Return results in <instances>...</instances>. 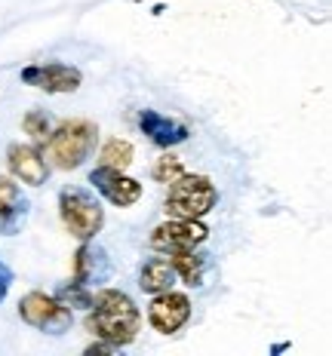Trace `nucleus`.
Instances as JSON below:
<instances>
[{
    "label": "nucleus",
    "mask_w": 332,
    "mask_h": 356,
    "mask_svg": "<svg viewBox=\"0 0 332 356\" xmlns=\"http://www.w3.org/2000/svg\"><path fill=\"white\" fill-rule=\"evenodd\" d=\"M22 80L28 86H37L43 92H74L84 83V74L74 65H62V62H47V65H31V68L22 71Z\"/></svg>",
    "instance_id": "obj_8"
},
{
    "label": "nucleus",
    "mask_w": 332,
    "mask_h": 356,
    "mask_svg": "<svg viewBox=\"0 0 332 356\" xmlns=\"http://www.w3.org/2000/svg\"><path fill=\"white\" fill-rule=\"evenodd\" d=\"M90 184L99 191L105 200H111L114 206H132L142 200V184L136 178L123 175L120 169H108V166H99L90 172Z\"/></svg>",
    "instance_id": "obj_9"
},
{
    "label": "nucleus",
    "mask_w": 332,
    "mask_h": 356,
    "mask_svg": "<svg viewBox=\"0 0 332 356\" xmlns=\"http://www.w3.org/2000/svg\"><path fill=\"white\" fill-rule=\"evenodd\" d=\"M173 283H175V270H173V264H169V258H148L142 264V273H139L142 292L160 295V292H169Z\"/></svg>",
    "instance_id": "obj_14"
},
{
    "label": "nucleus",
    "mask_w": 332,
    "mask_h": 356,
    "mask_svg": "<svg viewBox=\"0 0 332 356\" xmlns=\"http://www.w3.org/2000/svg\"><path fill=\"white\" fill-rule=\"evenodd\" d=\"M216 203L219 191L206 175H182L169 184L166 212L173 218H203L206 212H212Z\"/></svg>",
    "instance_id": "obj_3"
},
{
    "label": "nucleus",
    "mask_w": 332,
    "mask_h": 356,
    "mask_svg": "<svg viewBox=\"0 0 332 356\" xmlns=\"http://www.w3.org/2000/svg\"><path fill=\"white\" fill-rule=\"evenodd\" d=\"M139 126H142V132L148 138H151L157 147H173V145H182L184 138L191 136L188 126L184 123H175L169 120V117L157 114V111H142V117H139Z\"/></svg>",
    "instance_id": "obj_13"
},
{
    "label": "nucleus",
    "mask_w": 332,
    "mask_h": 356,
    "mask_svg": "<svg viewBox=\"0 0 332 356\" xmlns=\"http://www.w3.org/2000/svg\"><path fill=\"white\" fill-rule=\"evenodd\" d=\"M22 129L34 138V142H43L49 136V117L47 111H28L25 120H22Z\"/></svg>",
    "instance_id": "obj_19"
},
{
    "label": "nucleus",
    "mask_w": 332,
    "mask_h": 356,
    "mask_svg": "<svg viewBox=\"0 0 332 356\" xmlns=\"http://www.w3.org/2000/svg\"><path fill=\"white\" fill-rule=\"evenodd\" d=\"M86 329L99 341H111L117 347H127L136 341L142 329V314H139L136 301L120 289H105L95 295L90 316H86Z\"/></svg>",
    "instance_id": "obj_1"
},
{
    "label": "nucleus",
    "mask_w": 332,
    "mask_h": 356,
    "mask_svg": "<svg viewBox=\"0 0 332 356\" xmlns=\"http://www.w3.org/2000/svg\"><path fill=\"white\" fill-rule=\"evenodd\" d=\"M169 264H173L175 277L184 280V286H203V277H206V255H197L194 249L191 252H175V255H169Z\"/></svg>",
    "instance_id": "obj_15"
},
{
    "label": "nucleus",
    "mask_w": 332,
    "mask_h": 356,
    "mask_svg": "<svg viewBox=\"0 0 332 356\" xmlns=\"http://www.w3.org/2000/svg\"><path fill=\"white\" fill-rule=\"evenodd\" d=\"M151 175H154V181H160V184H173L175 178H182V175H184V166H182V160H179V157L166 154V157H160L157 163H154Z\"/></svg>",
    "instance_id": "obj_18"
},
{
    "label": "nucleus",
    "mask_w": 332,
    "mask_h": 356,
    "mask_svg": "<svg viewBox=\"0 0 332 356\" xmlns=\"http://www.w3.org/2000/svg\"><path fill=\"white\" fill-rule=\"evenodd\" d=\"M19 316L22 323H28L37 332H47V335H65L74 323L71 307H65L56 295L47 292H28L19 301Z\"/></svg>",
    "instance_id": "obj_5"
},
{
    "label": "nucleus",
    "mask_w": 332,
    "mask_h": 356,
    "mask_svg": "<svg viewBox=\"0 0 332 356\" xmlns=\"http://www.w3.org/2000/svg\"><path fill=\"white\" fill-rule=\"evenodd\" d=\"M206 225H200V218H173L166 225L154 227L151 234V249L164 252V255H175V252H191L200 243H206Z\"/></svg>",
    "instance_id": "obj_6"
},
{
    "label": "nucleus",
    "mask_w": 332,
    "mask_h": 356,
    "mask_svg": "<svg viewBox=\"0 0 332 356\" xmlns=\"http://www.w3.org/2000/svg\"><path fill=\"white\" fill-rule=\"evenodd\" d=\"M132 163V145L127 138H111V142L102 147V157H99V166H108V169H127Z\"/></svg>",
    "instance_id": "obj_16"
},
{
    "label": "nucleus",
    "mask_w": 332,
    "mask_h": 356,
    "mask_svg": "<svg viewBox=\"0 0 332 356\" xmlns=\"http://www.w3.org/2000/svg\"><path fill=\"white\" fill-rule=\"evenodd\" d=\"M10 286H13V270L3 261H0V301L10 295Z\"/></svg>",
    "instance_id": "obj_20"
},
{
    "label": "nucleus",
    "mask_w": 332,
    "mask_h": 356,
    "mask_svg": "<svg viewBox=\"0 0 332 356\" xmlns=\"http://www.w3.org/2000/svg\"><path fill=\"white\" fill-rule=\"evenodd\" d=\"M95 136H99V129L90 120H65L56 132L43 138V160H47V166L71 172V169L84 166V160L93 154Z\"/></svg>",
    "instance_id": "obj_2"
},
{
    "label": "nucleus",
    "mask_w": 332,
    "mask_h": 356,
    "mask_svg": "<svg viewBox=\"0 0 332 356\" xmlns=\"http://www.w3.org/2000/svg\"><path fill=\"white\" fill-rule=\"evenodd\" d=\"M58 215H62V225L68 227V234L77 240H93L105 225L102 203L84 188H68L58 194Z\"/></svg>",
    "instance_id": "obj_4"
},
{
    "label": "nucleus",
    "mask_w": 332,
    "mask_h": 356,
    "mask_svg": "<svg viewBox=\"0 0 332 356\" xmlns=\"http://www.w3.org/2000/svg\"><path fill=\"white\" fill-rule=\"evenodd\" d=\"M108 273H111L108 252L84 240V246H80L77 255H74V280L84 286H93V283H105Z\"/></svg>",
    "instance_id": "obj_12"
},
{
    "label": "nucleus",
    "mask_w": 332,
    "mask_h": 356,
    "mask_svg": "<svg viewBox=\"0 0 332 356\" xmlns=\"http://www.w3.org/2000/svg\"><path fill=\"white\" fill-rule=\"evenodd\" d=\"M28 209H31V203L22 194L19 184L13 178L0 175V234L3 236L19 234L28 221Z\"/></svg>",
    "instance_id": "obj_10"
},
{
    "label": "nucleus",
    "mask_w": 332,
    "mask_h": 356,
    "mask_svg": "<svg viewBox=\"0 0 332 356\" xmlns=\"http://www.w3.org/2000/svg\"><path fill=\"white\" fill-rule=\"evenodd\" d=\"M56 298L65 304V307H80V310H90L93 307V301H95V295L90 292V286H84V283H77V280H71V283H65V286H58L56 289Z\"/></svg>",
    "instance_id": "obj_17"
},
{
    "label": "nucleus",
    "mask_w": 332,
    "mask_h": 356,
    "mask_svg": "<svg viewBox=\"0 0 332 356\" xmlns=\"http://www.w3.org/2000/svg\"><path fill=\"white\" fill-rule=\"evenodd\" d=\"M188 320H191L188 295L173 292V289H169V292L154 295L151 307H148V323H151L160 335H173V332H179Z\"/></svg>",
    "instance_id": "obj_7"
},
{
    "label": "nucleus",
    "mask_w": 332,
    "mask_h": 356,
    "mask_svg": "<svg viewBox=\"0 0 332 356\" xmlns=\"http://www.w3.org/2000/svg\"><path fill=\"white\" fill-rule=\"evenodd\" d=\"M6 163H10L13 175L22 178V184H31V188H40L47 184V175H49V166L43 160L40 151L28 145H10L6 147Z\"/></svg>",
    "instance_id": "obj_11"
}]
</instances>
